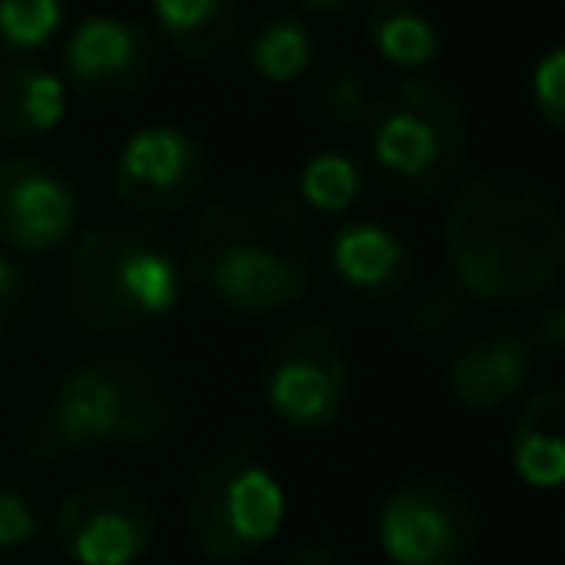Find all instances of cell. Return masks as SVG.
Wrapping results in <instances>:
<instances>
[{
  "mask_svg": "<svg viewBox=\"0 0 565 565\" xmlns=\"http://www.w3.org/2000/svg\"><path fill=\"white\" fill-rule=\"evenodd\" d=\"M313 230L300 203L269 177L225 181L181 243L185 282L234 318H269L305 300L313 282Z\"/></svg>",
  "mask_w": 565,
  "mask_h": 565,
  "instance_id": "obj_1",
  "label": "cell"
},
{
  "mask_svg": "<svg viewBox=\"0 0 565 565\" xmlns=\"http://www.w3.org/2000/svg\"><path fill=\"white\" fill-rule=\"evenodd\" d=\"M450 287L477 305L521 309L561 282L565 225L556 199L516 168H486L450 190L441 216Z\"/></svg>",
  "mask_w": 565,
  "mask_h": 565,
  "instance_id": "obj_2",
  "label": "cell"
},
{
  "mask_svg": "<svg viewBox=\"0 0 565 565\" xmlns=\"http://www.w3.org/2000/svg\"><path fill=\"white\" fill-rule=\"evenodd\" d=\"M177 428V388L163 366L132 353H97L71 362L18 428V450L57 468L93 450L159 446Z\"/></svg>",
  "mask_w": 565,
  "mask_h": 565,
  "instance_id": "obj_3",
  "label": "cell"
},
{
  "mask_svg": "<svg viewBox=\"0 0 565 565\" xmlns=\"http://www.w3.org/2000/svg\"><path fill=\"white\" fill-rule=\"evenodd\" d=\"M185 296L181 252L137 216H102L71 238L62 305L84 335L132 340L177 313Z\"/></svg>",
  "mask_w": 565,
  "mask_h": 565,
  "instance_id": "obj_4",
  "label": "cell"
},
{
  "mask_svg": "<svg viewBox=\"0 0 565 565\" xmlns=\"http://www.w3.org/2000/svg\"><path fill=\"white\" fill-rule=\"evenodd\" d=\"M468 141L463 97L428 75H406L375 93L366 119V177L406 203L441 199L468 168Z\"/></svg>",
  "mask_w": 565,
  "mask_h": 565,
  "instance_id": "obj_5",
  "label": "cell"
},
{
  "mask_svg": "<svg viewBox=\"0 0 565 565\" xmlns=\"http://www.w3.org/2000/svg\"><path fill=\"white\" fill-rule=\"evenodd\" d=\"M181 525L199 556L216 565H238L282 534L287 486L252 441H234L203 459L185 481Z\"/></svg>",
  "mask_w": 565,
  "mask_h": 565,
  "instance_id": "obj_6",
  "label": "cell"
},
{
  "mask_svg": "<svg viewBox=\"0 0 565 565\" xmlns=\"http://www.w3.org/2000/svg\"><path fill=\"white\" fill-rule=\"evenodd\" d=\"M256 388L265 411L296 428V433H322L331 428L353 388V366L344 353V340L335 327L318 318H296L282 331L269 335L256 362Z\"/></svg>",
  "mask_w": 565,
  "mask_h": 565,
  "instance_id": "obj_7",
  "label": "cell"
},
{
  "mask_svg": "<svg viewBox=\"0 0 565 565\" xmlns=\"http://www.w3.org/2000/svg\"><path fill=\"white\" fill-rule=\"evenodd\" d=\"M477 503L433 472L393 481L375 508V543L388 565H463L477 552Z\"/></svg>",
  "mask_w": 565,
  "mask_h": 565,
  "instance_id": "obj_8",
  "label": "cell"
},
{
  "mask_svg": "<svg viewBox=\"0 0 565 565\" xmlns=\"http://www.w3.org/2000/svg\"><path fill=\"white\" fill-rule=\"evenodd\" d=\"M115 199L137 221H163L190 212L212 185V150L185 124H141L115 154Z\"/></svg>",
  "mask_w": 565,
  "mask_h": 565,
  "instance_id": "obj_9",
  "label": "cell"
},
{
  "mask_svg": "<svg viewBox=\"0 0 565 565\" xmlns=\"http://www.w3.org/2000/svg\"><path fill=\"white\" fill-rule=\"evenodd\" d=\"M159 539L150 494L128 481L93 477L62 494L53 512V543L71 565H137Z\"/></svg>",
  "mask_w": 565,
  "mask_h": 565,
  "instance_id": "obj_10",
  "label": "cell"
},
{
  "mask_svg": "<svg viewBox=\"0 0 565 565\" xmlns=\"http://www.w3.org/2000/svg\"><path fill=\"white\" fill-rule=\"evenodd\" d=\"M159 53L150 26L124 13H88L62 40V84L93 106H119L154 79Z\"/></svg>",
  "mask_w": 565,
  "mask_h": 565,
  "instance_id": "obj_11",
  "label": "cell"
},
{
  "mask_svg": "<svg viewBox=\"0 0 565 565\" xmlns=\"http://www.w3.org/2000/svg\"><path fill=\"white\" fill-rule=\"evenodd\" d=\"M79 225L75 181L44 154L0 159V247L9 256H49Z\"/></svg>",
  "mask_w": 565,
  "mask_h": 565,
  "instance_id": "obj_12",
  "label": "cell"
},
{
  "mask_svg": "<svg viewBox=\"0 0 565 565\" xmlns=\"http://www.w3.org/2000/svg\"><path fill=\"white\" fill-rule=\"evenodd\" d=\"M539 353L525 327L512 322H486L463 331L446 353V388L459 406L490 415L521 397L534 380Z\"/></svg>",
  "mask_w": 565,
  "mask_h": 565,
  "instance_id": "obj_13",
  "label": "cell"
},
{
  "mask_svg": "<svg viewBox=\"0 0 565 565\" xmlns=\"http://www.w3.org/2000/svg\"><path fill=\"white\" fill-rule=\"evenodd\" d=\"M415 269L419 260L411 238L380 216H353L331 238V274L366 300L402 296L415 282Z\"/></svg>",
  "mask_w": 565,
  "mask_h": 565,
  "instance_id": "obj_14",
  "label": "cell"
},
{
  "mask_svg": "<svg viewBox=\"0 0 565 565\" xmlns=\"http://www.w3.org/2000/svg\"><path fill=\"white\" fill-rule=\"evenodd\" d=\"M508 463L530 490H556L565 481V393L556 384L534 388L508 424Z\"/></svg>",
  "mask_w": 565,
  "mask_h": 565,
  "instance_id": "obj_15",
  "label": "cell"
},
{
  "mask_svg": "<svg viewBox=\"0 0 565 565\" xmlns=\"http://www.w3.org/2000/svg\"><path fill=\"white\" fill-rule=\"evenodd\" d=\"M66 84L57 71L40 62H9L0 71V141L35 146L44 141L66 115Z\"/></svg>",
  "mask_w": 565,
  "mask_h": 565,
  "instance_id": "obj_16",
  "label": "cell"
},
{
  "mask_svg": "<svg viewBox=\"0 0 565 565\" xmlns=\"http://www.w3.org/2000/svg\"><path fill=\"white\" fill-rule=\"evenodd\" d=\"M243 31V0H150V35L185 62L221 57Z\"/></svg>",
  "mask_w": 565,
  "mask_h": 565,
  "instance_id": "obj_17",
  "label": "cell"
},
{
  "mask_svg": "<svg viewBox=\"0 0 565 565\" xmlns=\"http://www.w3.org/2000/svg\"><path fill=\"white\" fill-rule=\"evenodd\" d=\"M362 31L375 57L397 71H424L446 53V31L424 0H371Z\"/></svg>",
  "mask_w": 565,
  "mask_h": 565,
  "instance_id": "obj_18",
  "label": "cell"
},
{
  "mask_svg": "<svg viewBox=\"0 0 565 565\" xmlns=\"http://www.w3.org/2000/svg\"><path fill=\"white\" fill-rule=\"evenodd\" d=\"M313 66H318V40L309 22L296 13H278L260 22L247 40V71L265 84H296L313 75Z\"/></svg>",
  "mask_w": 565,
  "mask_h": 565,
  "instance_id": "obj_19",
  "label": "cell"
},
{
  "mask_svg": "<svg viewBox=\"0 0 565 565\" xmlns=\"http://www.w3.org/2000/svg\"><path fill=\"white\" fill-rule=\"evenodd\" d=\"M296 194L318 216H344L366 194V163L340 146L313 150L296 172Z\"/></svg>",
  "mask_w": 565,
  "mask_h": 565,
  "instance_id": "obj_20",
  "label": "cell"
},
{
  "mask_svg": "<svg viewBox=\"0 0 565 565\" xmlns=\"http://www.w3.org/2000/svg\"><path fill=\"white\" fill-rule=\"evenodd\" d=\"M309 106L335 132H358V128L366 132V119H371V106H375V88L366 84L362 71L331 66V71L309 79Z\"/></svg>",
  "mask_w": 565,
  "mask_h": 565,
  "instance_id": "obj_21",
  "label": "cell"
},
{
  "mask_svg": "<svg viewBox=\"0 0 565 565\" xmlns=\"http://www.w3.org/2000/svg\"><path fill=\"white\" fill-rule=\"evenodd\" d=\"M71 0H0V53L26 57L66 35Z\"/></svg>",
  "mask_w": 565,
  "mask_h": 565,
  "instance_id": "obj_22",
  "label": "cell"
},
{
  "mask_svg": "<svg viewBox=\"0 0 565 565\" xmlns=\"http://www.w3.org/2000/svg\"><path fill=\"white\" fill-rule=\"evenodd\" d=\"M40 530H44L40 490L18 472H0V552L31 547Z\"/></svg>",
  "mask_w": 565,
  "mask_h": 565,
  "instance_id": "obj_23",
  "label": "cell"
},
{
  "mask_svg": "<svg viewBox=\"0 0 565 565\" xmlns=\"http://www.w3.org/2000/svg\"><path fill=\"white\" fill-rule=\"evenodd\" d=\"M525 93H530V110L543 119V128L561 132L565 128V49L561 44H547L539 53V62L530 66Z\"/></svg>",
  "mask_w": 565,
  "mask_h": 565,
  "instance_id": "obj_24",
  "label": "cell"
},
{
  "mask_svg": "<svg viewBox=\"0 0 565 565\" xmlns=\"http://www.w3.org/2000/svg\"><path fill=\"white\" fill-rule=\"evenodd\" d=\"M40 309V278L9 252H0V340L18 335Z\"/></svg>",
  "mask_w": 565,
  "mask_h": 565,
  "instance_id": "obj_25",
  "label": "cell"
},
{
  "mask_svg": "<svg viewBox=\"0 0 565 565\" xmlns=\"http://www.w3.org/2000/svg\"><path fill=\"white\" fill-rule=\"evenodd\" d=\"M463 318H468V309H463V300L459 296H450L446 287H428L406 313H402V322H406V331H415L419 340H428V344H437V340H459V327H463Z\"/></svg>",
  "mask_w": 565,
  "mask_h": 565,
  "instance_id": "obj_26",
  "label": "cell"
},
{
  "mask_svg": "<svg viewBox=\"0 0 565 565\" xmlns=\"http://www.w3.org/2000/svg\"><path fill=\"white\" fill-rule=\"evenodd\" d=\"M530 340H534V353H543L552 362L561 358V349H565V305L561 300H543Z\"/></svg>",
  "mask_w": 565,
  "mask_h": 565,
  "instance_id": "obj_27",
  "label": "cell"
},
{
  "mask_svg": "<svg viewBox=\"0 0 565 565\" xmlns=\"http://www.w3.org/2000/svg\"><path fill=\"white\" fill-rule=\"evenodd\" d=\"M282 565H344V556L335 547H322V543H305L296 552L282 556Z\"/></svg>",
  "mask_w": 565,
  "mask_h": 565,
  "instance_id": "obj_28",
  "label": "cell"
},
{
  "mask_svg": "<svg viewBox=\"0 0 565 565\" xmlns=\"http://www.w3.org/2000/svg\"><path fill=\"white\" fill-rule=\"evenodd\" d=\"M300 13H309V18H340V13H349L353 4H362V0H291Z\"/></svg>",
  "mask_w": 565,
  "mask_h": 565,
  "instance_id": "obj_29",
  "label": "cell"
}]
</instances>
